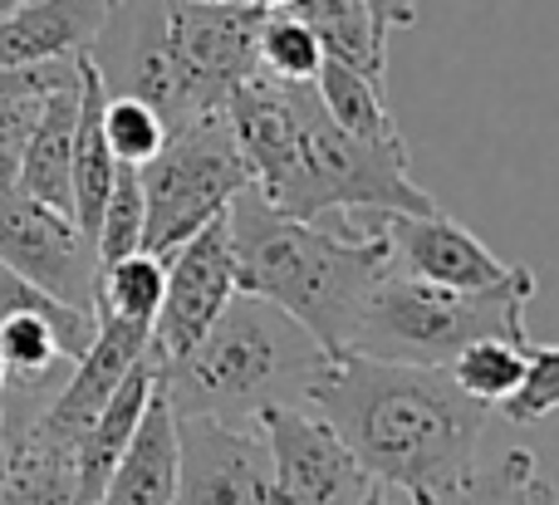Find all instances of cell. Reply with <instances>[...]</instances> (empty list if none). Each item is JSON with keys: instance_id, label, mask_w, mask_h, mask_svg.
<instances>
[{"instance_id": "cell-1", "label": "cell", "mask_w": 559, "mask_h": 505, "mask_svg": "<svg viewBox=\"0 0 559 505\" xmlns=\"http://www.w3.org/2000/svg\"><path fill=\"white\" fill-rule=\"evenodd\" d=\"M305 402L344 437L358 467L403 505H456L476 477L491 408L466 398L447 369L338 353Z\"/></svg>"}, {"instance_id": "cell-2", "label": "cell", "mask_w": 559, "mask_h": 505, "mask_svg": "<svg viewBox=\"0 0 559 505\" xmlns=\"http://www.w3.org/2000/svg\"><path fill=\"white\" fill-rule=\"evenodd\" d=\"M251 187L285 216L329 212H437V196L413 182L407 147L364 143L324 113L314 84H289L255 69L231 98Z\"/></svg>"}, {"instance_id": "cell-3", "label": "cell", "mask_w": 559, "mask_h": 505, "mask_svg": "<svg viewBox=\"0 0 559 505\" xmlns=\"http://www.w3.org/2000/svg\"><path fill=\"white\" fill-rule=\"evenodd\" d=\"M236 285L299 320L329 359L348 353L373 285L388 275V236L378 212L285 216L246 187L226 212Z\"/></svg>"}, {"instance_id": "cell-4", "label": "cell", "mask_w": 559, "mask_h": 505, "mask_svg": "<svg viewBox=\"0 0 559 505\" xmlns=\"http://www.w3.org/2000/svg\"><path fill=\"white\" fill-rule=\"evenodd\" d=\"M324 363V344L305 324L261 294L236 290L192 349L157 363V388L173 418L202 412V418L255 422V412L271 402H305Z\"/></svg>"}, {"instance_id": "cell-5", "label": "cell", "mask_w": 559, "mask_h": 505, "mask_svg": "<svg viewBox=\"0 0 559 505\" xmlns=\"http://www.w3.org/2000/svg\"><path fill=\"white\" fill-rule=\"evenodd\" d=\"M535 290H540L535 270L521 275L515 285H501V290H442V285L397 275L388 265V275L368 294L348 353L447 369L466 344L491 339V334L531 339L525 334V310H531Z\"/></svg>"}, {"instance_id": "cell-6", "label": "cell", "mask_w": 559, "mask_h": 505, "mask_svg": "<svg viewBox=\"0 0 559 505\" xmlns=\"http://www.w3.org/2000/svg\"><path fill=\"white\" fill-rule=\"evenodd\" d=\"M138 187H143V251L153 255H167L206 221L231 212V202L251 187V163L236 143L226 108L173 128L167 143L138 167Z\"/></svg>"}, {"instance_id": "cell-7", "label": "cell", "mask_w": 559, "mask_h": 505, "mask_svg": "<svg viewBox=\"0 0 559 505\" xmlns=\"http://www.w3.org/2000/svg\"><path fill=\"white\" fill-rule=\"evenodd\" d=\"M261 15L265 10H251L241 0H167L182 123L202 113H222L226 98L261 69V59H255Z\"/></svg>"}, {"instance_id": "cell-8", "label": "cell", "mask_w": 559, "mask_h": 505, "mask_svg": "<svg viewBox=\"0 0 559 505\" xmlns=\"http://www.w3.org/2000/svg\"><path fill=\"white\" fill-rule=\"evenodd\" d=\"M271 452V505H358L373 477L309 402H271L255 412Z\"/></svg>"}, {"instance_id": "cell-9", "label": "cell", "mask_w": 559, "mask_h": 505, "mask_svg": "<svg viewBox=\"0 0 559 505\" xmlns=\"http://www.w3.org/2000/svg\"><path fill=\"white\" fill-rule=\"evenodd\" d=\"M0 261L55 300L94 314L98 300V245L84 226L59 206L25 196L20 187H0Z\"/></svg>"}, {"instance_id": "cell-10", "label": "cell", "mask_w": 559, "mask_h": 505, "mask_svg": "<svg viewBox=\"0 0 559 505\" xmlns=\"http://www.w3.org/2000/svg\"><path fill=\"white\" fill-rule=\"evenodd\" d=\"M84 59L94 64L104 94L143 98L167 118V128H182L173 74V35H167V0H114L88 39Z\"/></svg>"}, {"instance_id": "cell-11", "label": "cell", "mask_w": 559, "mask_h": 505, "mask_svg": "<svg viewBox=\"0 0 559 505\" xmlns=\"http://www.w3.org/2000/svg\"><path fill=\"white\" fill-rule=\"evenodd\" d=\"M173 505H271V452L255 422L177 418Z\"/></svg>"}, {"instance_id": "cell-12", "label": "cell", "mask_w": 559, "mask_h": 505, "mask_svg": "<svg viewBox=\"0 0 559 505\" xmlns=\"http://www.w3.org/2000/svg\"><path fill=\"white\" fill-rule=\"evenodd\" d=\"M388 236V265L397 275L442 285V290H501L531 275V265H511L476 231L437 206V212H378Z\"/></svg>"}, {"instance_id": "cell-13", "label": "cell", "mask_w": 559, "mask_h": 505, "mask_svg": "<svg viewBox=\"0 0 559 505\" xmlns=\"http://www.w3.org/2000/svg\"><path fill=\"white\" fill-rule=\"evenodd\" d=\"M167 261V290L163 304H157V320H153V359H177L187 353L212 320L226 310L241 285H236V251H231V226L226 216L206 221L197 236H187L182 245L163 255Z\"/></svg>"}, {"instance_id": "cell-14", "label": "cell", "mask_w": 559, "mask_h": 505, "mask_svg": "<svg viewBox=\"0 0 559 505\" xmlns=\"http://www.w3.org/2000/svg\"><path fill=\"white\" fill-rule=\"evenodd\" d=\"M94 320H98L94 344L74 359L64 388L55 393V402H49L45 418H39L49 432H59V437L74 442V447L88 422L98 418V408L114 398L123 373L133 369V363H143L147 349H153V324L123 320V314H94Z\"/></svg>"}, {"instance_id": "cell-15", "label": "cell", "mask_w": 559, "mask_h": 505, "mask_svg": "<svg viewBox=\"0 0 559 505\" xmlns=\"http://www.w3.org/2000/svg\"><path fill=\"white\" fill-rule=\"evenodd\" d=\"M114 0H15L0 15V69L74 59L98 35Z\"/></svg>"}, {"instance_id": "cell-16", "label": "cell", "mask_w": 559, "mask_h": 505, "mask_svg": "<svg viewBox=\"0 0 559 505\" xmlns=\"http://www.w3.org/2000/svg\"><path fill=\"white\" fill-rule=\"evenodd\" d=\"M74 123H79V64H74V79L55 84L39 98V118L29 128L25 157H20V172H15L20 192L45 206H59L69 216H74V187H69V172H74Z\"/></svg>"}, {"instance_id": "cell-17", "label": "cell", "mask_w": 559, "mask_h": 505, "mask_svg": "<svg viewBox=\"0 0 559 505\" xmlns=\"http://www.w3.org/2000/svg\"><path fill=\"white\" fill-rule=\"evenodd\" d=\"M177 496V418L163 388H153L128 452L108 471L94 505H173Z\"/></svg>"}, {"instance_id": "cell-18", "label": "cell", "mask_w": 559, "mask_h": 505, "mask_svg": "<svg viewBox=\"0 0 559 505\" xmlns=\"http://www.w3.org/2000/svg\"><path fill=\"white\" fill-rule=\"evenodd\" d=\"M153 388H157V363H153V349H147V359L123 373V383L114 388V398L98 408V418L88 422L84 437H79V447H74V477H79V501L84 505L98 501L108 471H114L118 457L128 452V442H133L138 422H143V408H147V398H153Z\"/></svg>"}, {"instance_id": "cell-19", "label": "cell", "mask_w": 559, "mask_h": 505, "mask_svg": "<svg viewBox=\"0 0 559 505\" xmlns=\"http://www.w3.org/2000/svg\"><path fill=\"white\" fill-rule=\"evenodd\" d=\"M0 505H84L74 477V442L49 432L45 422L5 442L0 467Z\"/></svg>"}, {"instance_id": "cell-20", "label": "cell", "mask_w": 559, "mask_h": 505, "mask_svg": "<svg viewBox=\"0 0 559 505\" xmlns=\"http://www.w3.org/2000/svg\"><path fill=\"white\" fill-rule=\"evenodd\" d=\"M285 10L314 29L324 59H338L388 84V25L373 15L368 0H289Z\"/></svg>"}, {"instance_id": "cell-21", "label": "cell", "mask_w": 559, "mask_h": 505, "mask_svg": "<svg viewBox=\"0 0 559 505\" xmlns=\"http://www.w3.org/2000/svg\"><path fill=\"white\" fill-rule=\"evenodd\" d=\"M114 172H118V157L104 137V84H98L94 64L79 55V123H74V172H69V187H74V221L88 236L98 231Z\"/></svg>"}, {"instance_id": "cell-22", "label": "cell", "mask_w": 559, "mask_h": 505, "mask_svg": "<svg viewBox=\"0 0 559 505\" xmlns=\"http://www.w3.org/2000/svg\"><path fill=\"white\" fill-rule=\"evenodd\" d=\"M314 94H319V104H324V113L334 118L344 133L364 137V143L407 147L403 128H397L393 108H388L383 79H368V74H358V69L338 64V59H324L314 74Z\"/></svg>"}, {"instance_id": "cell-23", "label": "cell", "mask_w": 559, "mask_h": 505, "mask_svg": "<svg viewBox=\"0 0 559 505\" xmlns=\"http://www.w3.org/2000/svg\"><path fill=\"white\" fill-rule=\"evenodd\" d=\"M167 290V261L153 251H133V255H118L98 270V300L94 314H123V320L138 324H153L157 320V304H163Z\"/></svg>"}, {"instance_id": "cell-24", "label": "cell", "mask_w": 559, "mask_h": 505, "mask_svg": "<svg viewBox=\"0 0 559 505\" xmlns=\"http://www.w3.org/2000/svg\"><path fill=\"white\" fill-rule=\"evenodd\" d=\"M447 373L456 378V388H462L466 398L496 408V402H506L515 388H521L525 339H501V334H491V339H476V344H466V349L456 353L452 363H447Z\"/></svg>"}, {"instance_id": "cell-25", "label": "cell", "mask_w": 559, "mask_h": 505, "mask_svg": "<svg viewBox=\"0 0 559 505\" xmlns=\"http://www.w3.org/2000/svg\"><path fill=\"white\" fill-rule=\"evenodd\" d=\"M5 314H39V320L59 334V349H64L69 359H79V353L94 344V329H98V320L88 310H74V304L55 300V294L39 290L35 280H25L15 265L0 261V320H5Z\"/></svg>"}, {"instance_id": "cell-26", "label": "cell", "mask_w": 559, "mask_h": 505, "mask_svg": "<svg viewBox=\"0 0 559 505\" xmlns=\"http://www.w3.org/2000/svg\"><path fill=\"white\" fill-rule=\"evenodd\" d=\"M255 59H261V69L275 79L314 84L319 64H324V49H319L314 29L299 15H289V10H265L261 29H255Z\"/></svg>"}, {"instance_id": "cell-27", "label": "cell", "mask_w": 559, "mask_h": 505, "mask_svg": "<svg viewBox=\"0 0 559 505\" xmlns=\"http://www.w3.org/2000/svg\"><path fill=\"white\" fill-rule=\"evenodd\" d=\"M456 505H559V486L540 477L531 447H511L491 471H476Z\"/></svg>"}, {"instance_id": "cell-28", "label": "cell", "mask_w": 559, "mask_h": 505, "mask_svg": "<svg viewBox=\"0 0 559 505\" xmlns=\"http://www.w3.org/2000/svg\"><path fill=\"white\" fill-rule=\"evenodd\" d=\"M94 245H98V265L143 251V187H138L133 163H118L114 187H108V202H104V216H98Z\"/></svg>"}, {"instance_id": "cell-29", "label": "cell", "mask_w": 559, "mask_h": 505, "mask_svg": "<svg viewBox=\"0 0 559 505\" xmlns=\"http://www.w3.org/2000/svg\"><path fill=\"white\" fill-rule=\"evenodd\" d=\"M167 133H173V128H167V118L157 113L153 104L123 98V94H104V137L118 163L143 167L147 157L167 143Z\"/></svg>"}, {"instance_id": "cell-30", "label": "cell", "mask_w": 559, "mask_h": 505, "mask_svg": "<svg viewBox=\"0 0 559 505\" xmlns=\"http://www.w3.org/2000/svg\"><path fill=\"white\" fill-rule=\"evenodd\" d=\"M506 422L515 428H531V422H545L559 412V344H535L525 339V373L521 388L506 402H496Z\"/></svg>"}, {"instance_id": "cell-31", "label": "cell", "mask_w": 559, "mask_h": 505, "mask_svg": "<svg viewBox=\"0 0 559 505\" xmlns=\"http://www.w3.org/2000/svg\"><path fill=\"white\" fill-rule=\"evenodd\" d=\"M39 98L45 94H5L0 98V187H15L29 128H35V118H39Z\"/></svg>"}, {"instance_id": "cell-32", "label": "cell", "mask_w": 559, "mask_h": 505, "mask_svg": "<svg viewBox=\"0 0 559 505\" xmlns=\"http://www.w3.org/2000/svg\"><path fill=\"white\" fill-rule=\"evenodd\" d=\"M373 15L383 20L388 29H403V25H417V0H368Z\"/></svg>"}, {"instance_id": "cell-33", "label": "cell", "mask_w": 559, "mask_h": 505, "mask_svg": "<svg viewBox=\"0 0 559 505\" xmlns=\"http://www.w3.org/2000/svg\"><path fill=\"white\" fill-rule=\"evenodd\" d=\"M358 505H397V501H393V496H388V491H383V486H373V491H368V496H364V501H358Z\"/></svg>"}, {"instance_id": "cell-34", "label": "cell", "mask_w": 559, "mask_h": 505, "mask_svg": "<svg viewBox=\"0 0 559 505\" xmlns=\"http://www.w3.org/2000/svg\"><path fill=\"white\" fill-rule=\"evenodd\" d=\"M241 5H251V10H285L289 0H241Z\"/></svg>"}, {"instance_id": "cell-35", "label": "cell", "mask_w": 559, "mask_h": 505, "mask_svg": "<svg viewBox=\"0 0 559 505\" xmlns=\"http://www.w3.org/2000/svg\"><path fill=\"white\" fill-rule=\"evenodd\" d=\"M0 388H5V363H0Z\"/></svg>"}]
</instances>
